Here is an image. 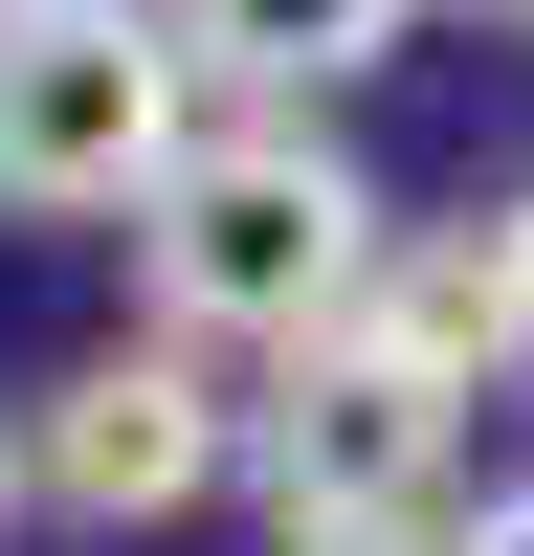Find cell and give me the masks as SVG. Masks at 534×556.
I'll use <instances>...</instances> for the list:
<instances>
[{"label": "cell", "instance_id": "3", "mask_svg": "<svg viewBox=\"0 0 534 556\" xmlns=\"http://www.w3.org/2000/svg\"><path fill=\"white\" fill-rule=\"evenodd\" d=\"M223 468H245V401H223L178 334H112L89 379L23 401V490H44L67 534H156V513H201Z\"/></svg>", "mask_w": 534, "mask_h": 556}, {"label": "cell", "instance_id": "9", "mask_svg": "<svg viewBox=\"0 0 534 556\" xmlns=\"http://www.w3.org/2000/svg\"><path fill=\"white\" fill-rule=\"evenodd\" d=\"M23 23H67V0H0V45H23Z\"/></svg>", "mask_w": 534, "mask_h": 556}, {"label": "cell", "instance_id": "2", "mask_svg": "<svg viewBox=\"0 0 534 556\" xmlns=\"http://www.w3.org/2000/svg\"><path fill=\"white\" fill-rule=\"evenodd\" d=\"M201 134L223 112H201L178 0H67V23L0 45V223H134Z\"/></svg>", "mask_w": 534, "mask_h": 556}, {"label": "cell", "instance_id": "11", "mask_svg": "<svg viewBox=\"0 0 534 556\" xmlns=\"http://www.w3.org/2000/svg\"><path fill=\"white\" fill-rule=\"evenodd\" d=\"M379 556H445V534H379Z\"/></svg>", "mask_w": 534, "mask_h": 556}, {"label": "cell", "instance_id": "1", "mask_svg": "<svg viewBox=\"0 0 534 556\" xmlns=\"http://www.w3.org/2000/svg\"><path fill=\"white\" fill-rule=\"evenodd\" d=\"M379 245H400L379 178H356L312 112H223L201 156L134 201V290H156V334H178V356H290V379L379 312Z\"/></svg>", "mask_w": 534, "mask_h": 556}, {"label": "cell", "instance_id": "6", "mask_svg": "<svg viewBox=\"0 0 534 556\" xmlns=\"http://www.w3.org/2000/svg\"><path fill=\"white\" fill-rule=\"evenodd\" d=\"M400 23H423V0H178V45H201V89H267V112H312L334 67H379Z\"/></svg>", "mask_w": 534, "mask_h": 556}, {"label": "cell", "instance_id": "10", "mask_svg": "<svg viewBox=\"0 0 534 556\" xmlns=\"http://www.w3.org/2000/svg\"><path fill=\"white\" fill-rule=\"evenodd\" d=\"M0 513H23V424H0Z\"/></svg>", "mask_w": 534, "mask_h": 556}, {"label": "cell", "instance_id": "7", "mask_svg": "<svg viewBox=\"0 0 534 556\" xmlns=\"http://www.w3.org/2000/svg\"><path fill=\"white\" fill-rule=\"evenodd\" d=\"M445 556H534V490H490V513H468V534H445Z\"/></svg>", "mask_w": 534, "mask_h": 556}, {"label": "cell", "instance_id": "8", "mask_svg": "<svg viewBox=\"0 0 534 556\" xmlns=\"http://www.w3.org/2000/svg\"><path fill=\"white\" fill-rule=\"evenodd\" d=\"M490 245H512V290H534V201H512V223H490Z\"/></svg>", "mask_w": 534, "mask_h": 556}, {"label": "cell", "instance_id": "4", "mask_svg": "<svg viewBox=\"0 0 534 556\" xmlns=\"http://www.w3.org/2000/svg\"><path fill=\"white\" fill-rule=\"evenodd\" d=\"M445 445H468V401H423L400 356L334 334V356L245 424V468H267V513H290V556H379V534L445 513Z\"/></svg>", "mask_w": 534, "mask_h": 556}, {"label": "cell", "instance_id": "5", "mask_svg": "<svg viewBox=\"0 0 534 556\" xmlns=\"http://www.w3.org/2000/svg\"><path fill=\"white\" fill-rule=\"evenodd\" d=\"M512 334H534L512 245H423V223L379 245V312H356V356H400L423 401H490V356H512Z\"/></svg>", "mask_w": 534, "mask_h": 556}]
</instances>
